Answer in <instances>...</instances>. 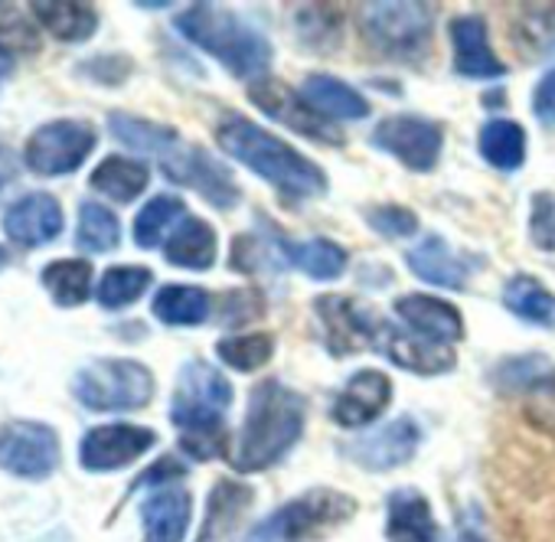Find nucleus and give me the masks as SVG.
<instances>
[{"label": "nucleus", "mask_w": 555, "mask_h": 542, "mask_svg": "<svg viewBox=\"0 0 555 542\" xmlns=\"http://www.w3.org/2000/svg\"><path fill=\"white\" fill-rule=\"evenodd\" d=\"M448 37H451V50H454V73L464 79H500L506 76V66L496 60L490 37H487V24L477 14H461L448 24Z\"/></svg>", "instance_id": "f3484780"}, {"label": "nucleus", "mask_w": 555, "mask_h": 542, "mask_svg": "<svg viewBox=\"0 0 555 542\" xmlns=\"http://www.w3.org/2000/svg\"><path fill=\"white\" fill-rule=\"evenodd\" d=\"M274 353V337L271 334H235V337H222L216 344V357L235 370V373H255L261 370Z\"/></svg>", "instance_id": "58836bf2"}, {"label": "nucleus", "mask_w": 555, "mask_h": 542, "mask_svg": "<svg viewBox=\"0 0 555 542\" xmlns=\"http://www.w3.org/2000/svg\"><path fill=\"white\" fill-rule=\"evenodd\" d=\"M386 539L389 542H444L431 503L415 487H396L386 500Z\"/></svg>", "instance_id": "aec40b11"}, {"label": "nucleus", "mask_w": 555, "mask_h": 542, "mask_svg": "<svg viewBox=\"0 0 555 542\" xmlns=\"http://www.w3.org/2000/svg\"><path fill=\"white\" fill-rule=\"evenodd\" d=\"M248 102L261 112V115H268V118H274V121H282L285 128H292V131H298V134H305V138H311V141H321V144H331V147H340L347 138H344V131L334 125V121H327L324 115H318L308 102H305V95L301 92H295L288 82H282V79H258V82H251L248 86Z\"/></svg>", "instance_id": "9b49d317"}, {"label": "nucleus", "mask_w": 555, "mask_h": 542, "mask_svg": "<svg viewBox=\"0 0 555 542\" xmlns=\"http://www.w3.org/2000/svg\"><path fill=\"white\" fill-rule=\"evenodd\" d=\"M11 73H14V56L4 43H0V86L11 79Z\"/></svg>", "instance_id": "8fccbe9b"}, {"label": "nucleus", "mask_w": 555, "mask_h": 542, "mask_svg": "<svg viewBox=\"0 0 555 542\" xmlns=\"http://www.w3.org/2000/svg\"><path fill=\"white\" fill-rule=\"evenodd\" d=\"M151 268L144 264H115L108 268L99 288H95V298L105 311H121V308H131L147 288H151Z\"/></svg>", "instance_id": "e433bc0d"}, {"label": "nucleus", "mask_w": 555, "mask_h": 542, "mask_svg": "<svg viewBox=\"0 0 555 542\" xmlns=\"http://www.w3.org/2000/svg\"><path fill=\"white\" fill-rule=\"evenodd\" d=\"M379 350L389 357V363L415 376H444L457 366V357L448 344H435L415 331H396L389 324H383Z\"/></svg>", "instance_id": "6ab92c4d"}, {"label": "nucleus", "mask_w": 555, "mask_h": 542, "mask_svg": "<svg viewBox=\"0 0 555 542\" xmlns=\"http://www.w3.org/2000/svg\"><path fill=\"white\" fill-rule=\"evenodd\" d=\"M190 513H193V500L183 487L167 483L154 490L141 506L144 542H183Z\"/></svg>", "instance_id": "5701e85b"}, {"label": "nucleus", "mask_w": 555, "mask_h": 542, "mask_svg": "<svg viewBox=\"0 0 555 542\" xmlns=\"http://www.w3.org/2000/svg\"><path fill=\"white\" fill-rule=\"evenodd\" d=\"M370 141L383 154L396 157L402 167H409L415 173H428L441 160L444 128L431 118H422V115H392L373 128Z\"/></svg>", "instance_id": "1a4fd4ad"}, {"label": "nucleus", "mask_w": 555, "mask_h": 542, "mask_svg": "<svg viewBox=\"0 0 555 542\" xmlns=\"http://www.w3.org/2000/svg\"><path fill=\"white\" fill-rule=\"evenodd\" d=\"M301 95L318 115L334 118V121H360L370 115V102L353 86H347L344 79L324 76V73L308 76L301 86Z\"/></svg>", "instance_id": "393cba45"}, {"label": "nucleus", "mask_w": 555, "mask_h": 542, "mask_svg": "<svg viewBox=\"0 0 555 542\" xmlns=\"http://www.w3.org/2000/svg\"><path fill=\"white\" fill-rule=\"evenodd\" d=\"M222 324L225 327H245L264 314V298L255 288H238L222 298Z\"/></svg>", "instance_id": "a18cd8bd"}, {"label": "nucleus", "mask_w": 555, "mask_h": 542, "mask_svg": "<svg viewBox=\"0 0 555 542\" xmlns=\"http://www.w3.org/2000/svg\"><path fill=\"white\" fill-rule=\"evenodd\" d=\"M285 261V238L274 235V242L258 238V235H238L232 242V258L229 264L242 275H258V271H278Z\"/></svg>", "instance_id": "ea45409f"}, {"label": "nucleus", "mask_w": 555, "mask_h": 542, "mask_svg": "<svg viewBox=\"0 0 555 542\" xmlns=\"http://www.w3.org/2000/svg\"><path fill=\"white\" fill-rule=\"evenodd\" d=\"M121 242V222L118 216L102 206V203H82L79 206V229H76V245L82 251H115Z\"/></svg>", "instance_id": "4c0bfd02"}, {"label": "nucleus", "mask_w": 555, "mask_h": 542, "mask_svg": "<svg viewBox=\"0 0 555 542\" xmlns=\"http://www.w3.org/2000/svg\"><path fill=\"white\" fill-rule=\"evenodd\" d=\"M529 238L542 251H555V196L532 193L529 203Z\"/></svg>", "instance_id": "c03bdc74"}, {"label": "nucleus", "mask_w": 555, "mask_h": 542, "mask_svg": "<svg viewBox=\"0 0 555 542\" xmlns=\"http://www.w3.org/2000/svg\"><path fill=\"white\" fill-rule=\"evenodd\" d=\"M216 141L229 157H235L264 183H271L288 203H305L327 193V173L311 157L295 151L278 134L264 131L261 125L248 121L245 115H225L216 125Z\"/></svg>", "instance_id": "f03ea898"}, {"label": "nucleus", "mask_w": 555, "mask_h": 542, "mask_svg": "<svg viewBox=\"0 0 555 542\" xmlns=\"http://www.w3.org/2000/svg\"><path fill=\"white\" fill-rule=\"evenodd\" d=\"M60 464L56 428L43 422H8L0 428V467L17 477H50Z\"/></svg>", "instance_id": "ddd939ff"}, {"label": "nucleus", "mask_w": 555, "mask_h": 542, "mask_svg": "<svg viewBox=\"0 0 555 542\" xmlns=\"http://www.w3.org/2000/svg\"><path fill=\"white\" fill-rule=\"evenodd\" d=\"M363 219L386 238H409L418 232V216L399 203H383V206H370L363 209Z\"/></svg>", "instance_id": "37998d69"}, {"label": "nucleus", "mask_w": 555, "mask_h": 542, "mask_svg": "<svg viewBox=\"0 0 555 542\" xmlns=\"http://www.w3.org/2000/svg\"><path fill=\"white\" fill-rule=\"evenodd\" d=\"M308 422V399L282 379H264L248 392L245 418L229 444V464L238 474H258L285 461L301 441Z\"/></svg>", "instance_id": "f257e3e1"}, {"label": "nucleus", "mask_w": 555, "mask_h": 542, "mask_svg": "<svg viewBox=\"0 0 555 542\" xmlns=\"http://www.w3.org/2000/svg\"><path fill=\"white\" fill-rule=\"evenodd\" d=\"M418 444H422V428H418V422H415L412 415H402V418L383 425L379 431H370V435H363V438L344 444V454H347L357 467L383 474V470H392V467L409 464V461L415 457Z\"/></svg>", "instance_id": "2eb2a0df"}, {"label": "nucleus", "mask_w": 555, "mask_h": 542, "mask_svg": "<svg viewBox=\"0 0 555 542\" xmlns=\"http://www.w3.org/2000/svg\"><path fill=\"white\" fill-rule=\"evenodd\" d=\"M37 21L63 43H86L99 30V11L89 4H34Z\"/></svg>", "instance_id": "f704fd0d"}, {"label": "nucleus", "mask_w": 555, "mask_h": 542, "mask_svg": "<svg viewBox=\"0 0 555 542\" xmlns=\"http://www.w3.org/2000/svg\"><path fill=\"white\" fill-rule=\"evenodd\" d=\"M353 513L357 500L350 493H340L334 487H311L258 519L245 532V542H321L347 526Z\"/></svg>", "instance_id": "39448f33"}, {"label": "nucleus", "mask_w": 555, "mask_h": 542, "mask_svg": "<svg viewBox=\"0 0 555 542\" xmlns=\"http://www.w3.org/2000/svg\"><path fill=\"white\" fill-rule=\"evenodd\" d=\"M183 474H186V467H183V464H177L173 457H160L151 470H144V474L134 480V487H131V490H144V487L160 490V487L173 483V480H177V477H183Z\"/></svg>", "instance_id": "49530a36"}, {"label": "nucleus", "mask_w": 555, "mask_h": 542, "mask_svg": "<svg viewBox=\"0 0 555 542\" xmlns=\"http://www.w3.org/2000/svg\"><path fill=\"white\" fill-rule=\"evenodd\" d=\"M480 157L500 170V173H516L526 164V131L513 118H493L480 128Z\"/></svg>", "instance_id": "c85d7f7f"}, {"label": "nucleus", "mask_w": 555, "mask_h": 542, "mask_svg": "<svg viewBox=\"0 0 555 542\" xmlns=\"http://www.w3.org/2000/svg\"><path fill=\"white\" fill-rule=\"evenodd\" d=\"M157 444V435L141 425H102L86 431L79 444V461L92 474H112L134 464Z\"/></svg>", "instance_id": "4468645a"}, {"label": "nucleus", "mask_w": 555, "mask_h": 542, "mask_svg": "<svg viewBox=\"0 0 555 542\" xmlns=\"http://www.w3.org/2000/svg\"><path fill=\"white\" fill-rule=\"evenodd\" d=\"M490 383L500 392H539L555 386V366L542 353L509 357L490 370Z\"/></svg>", "instance_id": "473e14b6"}, {"label": "nucleus", "mask_w": 555, "mask_h": 542, "mask_svg": "<svg viewBox=\"0 0 555 542\" xmlns=\"http://www.w3.org/2000/svg\"><path fill=\"white\" fill-rule=\"evenodd\" d=\"M519 27L522 30H516L513 40L522 56H555V8H526Z\"/></svg>", "instance_id": "a19ab883"}, {"label": "nucleus", "mask_w": 555, "mask_h": 542, "mask_svg": "<svg viewBox=\"0 0 555 542\" xmlns=\"http://www.w3.org/2000/svg\"><path fill=\"white\" fill-rule=\"evenodd\" d=\"M151 311L167 327H199L212 314V298L196 285H167L154 295Z\"/></svg>", "instance_id": "cd10ccee"}, {"label": "nucleus", "mask_w": 555, "mask_h": 542, "mask_svg": "<svg viewBox=\"0 0 555 542\" xmlns=\"http://www.w3.org/2000/svg\"><path fill=\"white\" fill-rule=\"evenodd\" d=\"M285 261L301 268L305 275L318 282H334L347 268V248L331 238H305V242H285Z\"/></svg>", "instance_id": "2f4dec72"}, {"label": "nucleus", "mask_w": 555, "mask_h": 542, "mask_svg": "<svg viewBox=\"0 0 555 542\" xmlns=\"http://www.w3.org/2000/svg\"><path fill=\"white\" fill-rule=\"evenodd\" d=\"M405 261L415 279L444 292H461L470 275V261L454 255V248L441 235H425L415 248L405 251Z\"/></svg>", "instance_id": "4be33fe9"}, {"label": "nucleus", "mask_w": 555, "mask_h": 542, "mask_svg": "<svg viewBox=\"0 0 555 542\" xmlns=\"http://www.w3.org/2000/svg\"><path fill=\"white\" fill-rule=\"evenodd\" d=\"M340 14L327 4H318V8H301L298 11V30H301V40L311 47V50H331L340 37Z\"/></svg>", "instance_id": "79ce46f5"}, {"label": "nucleus", "mask_w": 555, "mask_h": 542, "mask_svg": "<svg viewBox=\"0 0 555 542\" xmlns=\"http://www.w3.org/2000/svg\"><path fill=\"white\" fill-rule=\"evenodd\" d=\"M167 261L190 271H206L216 261V232L209 222L186 216L167 238Z\"/></svg>", "instance_id": "a878e982"}, {"label": "nucleus", "mask_w": 555, "mask_h": 542, "mask_svg": "<svg viewBox=\"0 0 555 542\" xmlns=\"http://www.w3.org/2000/svg\"><path fill=\"white\" fill-rule=\"evenodd\" d=\"M99 131L82 118H60L37 128L24 147V160L40 177H66L79 170L95 151Z\"/></svg>", "instance_id": "6e6552de"}, {"label": "nucleus", "mask_w": 555, "mask_h": 542, "mask_svg": "<svg viewBox=\"0 0 555 542\" xmlns=\"http://www.w3.org/2000/svg\"><path fill=\"white\" fill-rule=\"evenodd\" d=\"M108 128L112 134L125 144V147H134L141 154H154L157 160L180 144V134L167 125H157V121H147V118H134V115H125V112H112L108 115Z\"/></svg>", "instance_id": "72a5a7b5"}, {"label": "nucleus", "mask_w": 555, "mask_h": 542, "mask_svg": "<svg viewBox=\"0 0 555 542\" xmlns=\"http://www.w3.org/2000/svg\"><path fill=\"white\" fill-rule=\"evenodd\" d=\"M0 183H4V173H0Z\"/></svg>", "instance_id": "3c124183"}, {"label": "nucleus", "mask_w": 555, "mask_h": 542, "mask_svg": "<svg viewBox=\"0 0 555 542\" xmlns=\"http://www.w3.org/2000/svg\"><path fill=\"white\" fill-rule=\"evenodd\" d=\"M251 500H255V490L248 483H238L229 477L216 480V487L206 500V519H203L196 542H232Z\"/></svg>", "instance_id": "b1692460"}, {"label": "nucleus", "mask_w": 555, "mask_h": 542, "mask_svg": "<svg viewBox=\"0 0 555 542\" xmlns=\"http://www.w3.org/2000/svg\"><path fill=\"white\" fill-rule=\"evenodd\" d=\"M160 170L167 173V180L196 190L216 209H232L238 203V186L232 180V170L199 144L180 141L160 157Z\"/></svg>", "instance_id": "9d476101"}, {"label": "nucleus", "mask_w": 555, "mask_h": 542, "mask_svg": "<svg viewBox=\"0 0 555 542\" xmlns=\"http://www.w3.org/2000/svg\"><path fill=\"white\" fill-rule=\"evenodd\" d=\"M392 402V379L383 370H360L347 379L331 405V418L340 428H366Z\"/></svg>", "instance_id": "dca6fc26"}, {"label": "nucleus", "mask_w": 555, "mask_h": 542, "mask_svg": "<svg viewBox=\"0 0 555 542\" xmlns=\"http://www.w3.org/2000/svg\"><path fill=\"white\" fill-rule=\"evenodd\" d=\"M92 190L115 199V203H131L138 199L147 183H151V170L147 164L134 160V157H121V154H112L105 157L95 170H92Z\"/></svg>", "instance_id": "bb28decb"}, {"label": "nucleus", "mask_w": 555, "mask_h": 542, "mask_svg": "<svg viewBox=\"0 0 555 542\" xmlns=\"http://www.w3.org/2000/svg\"><path fill=\"white\" fill-rule=\"evenodd\" d=\"M92 279H95V268L86 258H60L53 264L43 268V288L50 292V298L60 308H79L89 301L92 295Z\"/></svg>", "instance_id": "c756f323"}, {"label": "nucleus", "mask_w": 555, "mask_h": 542, "mask_svg": "<svg viewBox=\"0 0 555 542\" xmlns=\"http://www.w3.org/2000/svg\"><path fill=\"white\" fill-rule=\"evenodd\" d=\"M457 542H490V539L483 535V529L477 526V519L461 516V522H457Z\"/></svg>", "instance_id": "09e8293b"}, {"label": "nucleus", "mask_w": 555, "mask_h": 542, "mask_svg": "<svg viewBox=\"0 0 555 542\" xmlns=\"http://www.w3.org/2000/svg\"><path fill=\"white\" fill-rule=\"evenodd\" d=\"M4 232L21 248H40L63 232V206L53 193H27L4 212Z\"/></svg>", "instance_id": "a211bd4d"}, {"label": "nucleus", "mask_w": 555, "mask_h": 542, "mask_svg": "<svg viewBox=\"0 0 555 542\" xmlns=\"http://www.w3.org/2000/svg\"><path fill=\"white\" fill-rule=\"evenodd\" d=\"M186 219V203L180 196L160 193L147 199V206L134 216V242L141 248H157L167 232H173Z\"/></svg>", "instance_id": "c9c22d12"}, {"label": "nucleus", "mask_w": 555, "mask_h": 542, "mask_svg": "<svg viewBox=\"0 0 555 542\" xmlns=\"http://www.w3.org/2000/svg\"><path fill=\"white\" fill-rule=\"evenodd\" d=\"M366 43L396 63H418L431 50L435 8L415 4V0H396V4H370L360 17Z\"/></svg>", "instance_id": "423d86ee"}, {"label": "nucleus", "mask_w": 555, "mask_h": 542, "mask_svg": "<svg viewBox=\"0 0 555 542\" xmlns=\"http://www.w3.org/2000/svg\"><path fill=\"white\" fill-rule=\"evenodd\" d=\"M173 27L180 37H186V43H193L203 53H209L212 60H219L238 79L261 76L271 66L268 37L225 8L193 4L180 17H173Z\"/></svg>", "instance_id": "20e7f679"}, {"label": "nucleus", "mask_w": 555, "mask_h": 542, "mask_svg": "<svg viewBox=\"0 0 555 542\" xmlns=\"http://www.w3.org/2000/svg\"><path fill=\"white\" fill-rule=\"evenodd\" d=\"M314 318L321 324V340L331 357H353L360 350L379 347L383 321L360 308L353 298L344 295H324L314 301Z\"/></svg>", "instance_id": "f8f14e48"}, {"label": "nucleus", "mask_w": 555, "mask_h": 542, "mask_svg": "<svg viewBox=\"0 0 555 542\" xmlns=\"http://www.w3.org/2000/svg\"><path fill=\"white\" fill-rule=\"evenodd\" d=\"M532 112L542 125H555V69H548L532 89Z\"/></svg>", "instance_id": "de8ad7c7"}, {"label": "nucleus", "mask_w": 555, "mask_h": 542, "mask_svg": "<svg viewBox=\"0 0 555 542\" xmlns=\"http://www.w3.org/2000/svg\"><path fill=\"white\" fill-rule=\"evenodd\" d=\"M503 305L526 324L555 327V295L532 275H513L503 285Z\"/></svg>", "instance_id": "7c9ffc66"}, {"label": "nucleus", "mask_w": 555, "mask_h": 542, "mask_svg": "<svg viewBox=\"0 0 555 542\" xmlns=\"http://www.w3.org/2000/svg\"><path fill=\"white\" fill-rule=\"evenodd\" d=\"M232 405L229 379L206 360H190L173 386L170 422L180 428V448L193 461H212L229 454L225 412Z\"/></svg>", "instance_id": "7ed1b4c3"}, {"label": "nucleus", "mask_w": 555, "mask_h": 542, "mask_svg": "<svg viewBox=\"0 0 555 542\" xmlns=\"http://www.w3.org/2000/svg\"><path fill=\"white\" fill-rule=\"evenodd\" d=\"M73 396L92 412H138L154 399V373L138 360H95L73 376Z\"/></svg>", "instance_id": "0eeeda50"}, {"label": "nucleus", "mask_w": 555, "mask_h": 542, "mask_svg": "<svg viewBox=\"0 0 555 542\" xmlns=\"http://www.w3.org/2000/svg\"><path fill=\"white\" fill-rule=\"evenodd\" d=\"M396 318L409 331H415V334H422V337H428L435 344L451 347V344H457L464 337L461 311L454 305L441 301V298H431V295H402L396 301Z\"/></svg>", "instance_id": "412c9836"}]
</instances>
